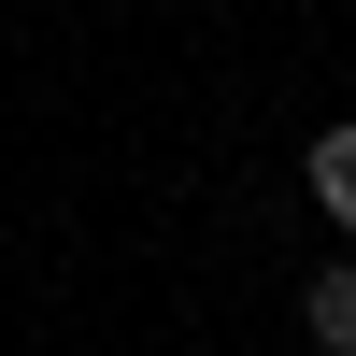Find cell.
<instances>
[{
    "label": "cell",
    "mask_w": 356,
    "mask_h": 356,
    "mask_svg": "<svg viewBox=\"0 0 356 356\" xmlns=\"http://www.w3.org/2000/svg\"><path fill=\"white\" fill-rule=\"evenodd\" d=\"M300 186H314V214H328L342 243H356V114H328V129H314V157H300Z\"/></svg>",
    "instance_id": "obj_1"
},
{
    "label": "cell",
    "mask_w": 356,
    "mask_h": 356,
    "mask_svg": "<svg viewBox=\"0 0 356 356\" xmlns=\"http://www.w3.org/2000/svg\"><path fill=\"white\" fill-rule=\"evenodd\" d=\"M300 328H314V356H356V257H328L300 285Z\"/></svg>",
    "instance_id": "obj_2"
}]
</instances>
